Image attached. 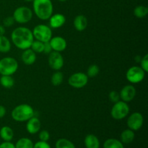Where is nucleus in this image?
<instances>
[{"label":"nucleus","mask_w":148,"mask_h":148,"mask_svg":"<svg viewBox=\"0 0 148 148\" xmlns=\"http://www.w3.org/2000/svg\"><path fill=\"white\" fill-rule=\"evenodd\" d=\"M11 39L13 44L21 50L30 49L34 40L32 31L25 27H18L14 29L11 33Z\"/></svg>","instance_id":"nucleus-1"},{"label":"nucleus","mask_w":148,"mask_h":148,"mask_svg":"<svg viewBox=\"0 0 148 148\" xmlns=\"http://www.w3.org/2000/svg\"><path fill=\"white\" fill-rule=\"evenodd\" d=\"M33 8L35 14L41 20H47L53 14V7L51 0H33Z\"/></svg>","instance_id":"nucleus-2"},{"label":"nucleus","mask_w":148,"mask_h":148,"mask_svg":"<svg viewBox=\"0 0 148 148\" xmlns=\"http://www.w3.org/2000/svg\"><path fill=\"white\" fill-rule=\"evenodd\" d=\"M34 110L28 104H20L17 106L12 111L11 116L13 120L17 122H25L34 116Z\"/></svg>","instance_id":"nucleus-3"},{"label":"nucleus","mask_w":148,"mask_h":148,"mask_svg":"<svg viewBox=\"0 0 148 148\" xmlns=\"http://www.w3.org/2000/svg\"><path fill=\"white\" fill-rule=\"evenodd\" d=\"M18 62L12 57H4L0 59V75H12L18 69Z\"/></svg>","instance_id":"nucleus-4"},{"label":"nucleus","mask_w":148,"mask_h":148,"mask_svg":"<svg viewBox=\"0 0 148 148\" xmlns=\"http://www.w3.org/2000/svg\"><path fill=\"white\" fill-rule=\"evenodd\" d=\"M32 33L35 39L43 43L49 42L52 38V31L51 27L43 24L36 25L33 28Z\"/></svg>","instance_id":"nucleus-5"},{"label":"nucleus","mask_w":148,"mask_h":148,"mask_svg":"<svg viewBox=\"0 0 148 148\" xmlns=\"http://www.w3.org/2000/svg\"><path fill=\"white\" fill-rule=\"evenodd\" d=\"M130 106L127 103L119 101L115 103L111 110V116L114 119L121 120L130 114Z\"/></svg>","instance_id":"nucleus-6"},{"label":"nucleus","mask_w":148,"mask_h":148,"mask_svg":"<svg viewBox=\"0 0 148 148\" xmlns=\"http://www.w3.org/2000/svg\"><path fill=\"white\" fill-rule=\"evenodd\" d=\"M14 21L20 24H25L31 20L33 12L29 7H20L16 9L12 15Z\"/></svg>","instance_id":"nucleus-7"},{"label":"nucleus","mask_w":148,"mask_h":148,"mask_svg":"<svg viewBox=\"0 0 148 148\" xmlns=\"http://www.w3.org/2000/svg\"><path fill=\"white\" fill-rule=\"evenodd\" d=\"M145 73L146 72L140 66H133L127 70L126 78L132 84H137L144 79Z\"/></svg>","instance_id":"nucleus-8"},{"label":"nucleus","mask_w":148,"mask_h":148,"mask_svg":"<svg viewBox=\"0 0 148 148\" xmlns=\"http://www.w3.org/2000/svg\"><path fill=\"white\" fill-rule=\"evenodd\" d=\"M88 77L83 72H76L71 75L68 79V83L71 87L76 89L82 88L88 82Z\"/></svg>","instance_id":"nucleus-9"},{"label":"nucleus","mask_w":148,"mask_h":148,"mask_svg":"<svg viewBox=\"0 0 148 148\" xmlns=\"http://www.w3.org/2000/svg\"><path fill=\"white\" fill-rule=\"evenodd\" d=\"M144 123V117L140 112H134L127 119V127L132 131H138L142 128Z\"/></svg>","instance_id":"nucleus-10"},{"label":"nucleus","mask_w":148,"mask_h":148,"mask_svg":"<svg viewBox=\"0 0 148 148\" xmlns=\"http://www.w3.org/2000/svg\"><path fill=\"white\" fill-rule=\"evenodd\" d=\"M48 62H49V65L52 69H54L56 71H59L63 67L64 61L63 56L60 53V52L54 51H52L50 53H49V59H48Z\"/></svg>","instance_id":"nucleus-11"},{"label":"nucleus","mask_w":148,"mask_h":148,"mask_svg":"<svg viewBox=\"0 0 148 148\" xmlns=\"http://www.w3.org/2000/svg\"><path fill=\"white\" fill-rule=\"evenodd\" d=\"M136 93H137L136 88L133 85H125L121 90L119 92L120 99H121L123 101L126 103L130 102V101H132L134 99L136 95Z\"/></svg>","instance_id":"nucleus-12"},{"label":"nucleus","mask_w":148,"mask_h":148,"mask_svg":"<svg viewBox=\"0 0 148 148\" xmlns=\"http://www.w3.org/2000/svg\"><path fill=\"white\" fill-rule=\"evenodd\" d=\"M49 43L51 46L52 50L57 52L64 51L67 46L66 40L61 36H56V37L51 38V40H49Z\"/></svg>","instance_id":"nucleus-13"},{"label":"nucleus","mask_w":148,"mask_h":148,"mask_svg":"<svg viewBox=\"0 0 148 148\" xmlns=\"http://www.w3.org/2000/svg\"><path fill=\"white\" fill-rule=\"evenodd\" d=\"M41 123L37 117L33 116L27 121L26 124V130L27 132L30 134H37L40 130Z\"/></svg>","instance_id":"nucleus-14"},{"label":"nucleus","mask_w":148,"mask_h":148,"mask_svg":"<svg viewBox=\"0 0 148 148\" xmlns=\"http://www.w3.org/2000/svg\"><path fill=\"white\" fill-rule=\"evenodd\" d=\"M49 20V25L52 28H59L64 25L66 22V17L64 14L60 13L52 14Z\"/></svg>","instance_id":"nucleus-15"},{"label":"nucleus","mask_w":148,"mask_h":148,"mask_svg":"<svg viewBox=\"0 0 148 148\" xmlns=\"http://www.w3.org/2000/svg\"><path fill=\"white\" fill-rule=\"evenodd\" d=\"M21 59L25 65H32L36 61V53H35L31 49H27L23 50Z\"/></svg>","instance_id":"nucleus-16"},{"label":"nucleus","mask_w":148,"mask_h":148,"mask_svg":"<svg viewBox=\"0 0 148 148\" xmlns=\"http://www.w3.org/2000/svg\"><path fill=\"white\" fill-rule=\"evenodd\" d=\"M73 25L77 31L82 32L85 30L88 26V19L83 14H79L75 17Z\"/></svg>","instance_id":"nucleus-17"},{"label":"nucleus","mask_w":148,"mask_h":148,"mask_svg":"<svg viewBox=\"0 0 148 148\" xmlns=\"http://www.w3.org/2000/svg\"><path fill=\"white\" fill-rule=\"evenodd\" d=\"M84 144L86 148H100V141L95 134H88L85 137Z\"/></svg>","instance_id":"nucleus-18"},{"label":"nucleus","mask_w":148,"mask_h":148,"mask_svg":"<svg viewBox=\"0 0 148 148\" xmlns=\"http://www.w3.org/2000/svg\"><path fill=\"white\" fill-rule=\"evenodd\" d=\"M0 137L4 142H11L14 137V132L11 127L4 126L0 130Z\"/></svg>","instance_id":"nucleus-19"},{"label":"nucleus","mask_w":148,"mask_h":148,"mask_svg":"<svg viewBox=\"0 0 148 148\" xmlns=\"http://www.w3.org/2000/svg\"><path fill=\"white\" fill-rule=\"evenodd\" d=\"M135 137V134L134 132L132 130L127 129V130H124L121 134V140L120 141L123 144H130L132 143L133 140H134Z\"/></svg>","instance_id":"nucleus-20"},{"label":"nucleus","mask_w":148,"mask_h":148,"mask_svg":"<svg viewBox=\"0 0 148 148\" xmlns=\"http://www.w3.org/2000/svg\"><path fill=\"white\" fill-rule=\"evenodd\" d=\"M12 47L11 43L5 36H0V52L8 53Z\"/></svg>","instance_id":"nucleus-21"},{"label":"nucleus","mask_w":148,"mask_h":148,"mask_svg":"<svg viewBox=\"0 0 148 148\" xmlns=\"http://www.w3.org/2000/svg\"><path fill=\"white\" fill-rule=\"evenodd\" d=\"M0 84L3 88L10 89L14 85V78L12 77V75H1L0 78Z\"/></svg>","instance_id":"nucleus-22"},{"label":"nucleus","mask_w":148,"mask_h":148,"mask_svg":"<svg viewBox=\"0 0 148 148\" xmlns=\"http://www.w3.org/2000/svg\"><path fill=\"white\" fill-rule=\"evenodd\" d=\"M103 148H124V146L120 140L117 139L110 138L104 142Z\"/></svg>","instance_id":"nucleus-23"},{"label":"nucleus","mask_w":148,"mask_h":148,"mask_svg":"<svg viewBox=\"0 0 148 148\" xmlns=\"http://www.w3.org/2000/svg\"><path fill=\"white\" fill-rule=\"evenodd\" d=\"M33 141L27 137H22L14 145L15 148H33Z\"/></svg>","instance_id":"nucleus-24"},{"label":"nucleus","mask_w":148,"mask_h":148,"mask_svg":"<svg viewBox=\"0 0 148 148\" xmlns=\"http://www.w3.org/2000/svg\"><path fill=\"white\" fill-rule=\"evenodd\" d=\"M64 79V75L60 71H56L52 75L51 78V82L53 86H59L62 83Z\"/></svg>","instance_id":"nucleus-25"},{"label":"nucleus","mask_w":148,"mask_h":148,"mask_svg":"<svg viewBox=\"0 0 148 148\" xmlns=\"http://www.w3.org/2000/svg\"><path fill=\"white\" fill-rule=\"evenodd\" d=\"M56 148H75V145L70 140L65 138H61L56 141Z\"/></svg>","instance_id":"nucleus-26"},{"label":"nucleus","mask_w":148,"mask_h":148,"mask_svg":"<svg viewBox=\"0 0 148 148\" xmlns=\"http://www.w3.org/2000/svg\"><path fill=\"white\" fill-rule=\"evenodd\" d=\"M148 13V8L145 6H137L134 10V14L137 18H144L147 16Z\"/></svg>","instance_id":"nucleus-27"},{"label":"nucleus","mask_w":148,"mask_h":148,"mask_svg":"<svg viewBox=\"0 0 148 148\" xmlns=\"http://www.w3.org/2000/svg\"><path fill=\"white\" fill-rule=\"evenodd\" d=\"M43 46H44V43L39 40H33L30 46V49H31L35 53H43Z\"/></svg>","instance_id":"nucleus-28"},{"label":"nucleus","mask_w":148,"mask_h":148,"mask_svg":"<svg viewBox=\"0 0 148 148\" xmlns=\"http://www.w3.org/2000/svg\"><path fill=\"white\" fill-rule=\"evenodd\" d=\"M99 66L96 64H92L88 67L86 75L88 77H95L99 74Z\"/></svg>","instance_id":"nucleus-29"},{"label":"nucleus","mask_w":148,"mask_h":148,"mask_svg":"<svg viewBox=\"0 0 148 148\" xmlns=\"http://www.w3.org/2000/svg\"><path fill=\"white\" fill-rule=\"evenodd\" d=\"M108 98H109L110 101L114 103L118 102V101H120L119 92L116 90L111 91L109 92V94H108Z\"/></svg>","instance_id":"nucleus-30"},{"label":"nucleus","mask_w":148,"mask_h":148,"mask_svg":"<svg viewBox=\"0 0 148 148\" xmlns=\"http://www.w3.org/2000/svg\"><path fill=\"white\" fill-rule=\"evenodd\" d=\"M140 67L147 73L148 72V54H145L140 62Z\"/></svg>","instance_id":"nucleus-31"},{"label":"nucleus","mask_w":148,"mask_h":148,"mask_svg":"<svg viewBox=\"0 0 148 148\" xmlns=\"http://www.w3.org/2000/svg\"><path fill=\"white\" fill-rule=\"evenodd\" d=\"M38 137L40 141L43 142H48L50 139V134L47 130H42L38 134Z\"/></svg>","instance_id":"nucleus-32"},{"label":"nucleus","mask_w":148,"mask_h":148,"mask_svg":"<svg viewBox=\"0 0 148 148\" xmlns=\"http://www.w3.org/2000/svg\"><path fill=\"white\" fill-rule=\"evenodd\" d=\"M14 23V20L13 18V17H7L6 18L4 19L3 20V25L5 27H11L12 25H13V24Z\"/></svg>","instance_id":"nucleus-33"},{"label":"nucleus","mask_w":148,"mask_h":148,"mask_svg":"<svg viewBox=\"0 0 148 148\" xmlns=\"http://www.w3.org/2000/svg\"><path fill=\"white\" fill-rule=\"evenodd\" d=\"M33 148H51L50 145L47 142L38 141L36 143H35L33 145Z\"/></svg>","instance_id":"nucleus-34"},{"label":"nucleus","mask_w":148,"mask_h":148,"mask_svg":"<svg viewBox=\"0 0 148 148\" xmlns=\"http://www.w3.org/2000/svg\"><path fill=\"white\" fill-rule=\"evenodd\" d=\"M52 49H51V46L50 43L49 42H46L44 43V46H43V53H46V54H49L52 51Z\"/></svg>","instance_id":"nucleus-35"},{"label":"nucleus","mask_w":148,"mask_h":148,"mask_svg":"<svg viewBox=\"0 0 148 148\" xmlns=\"http://www.w3.org/2000/svg\"><path fill=\"white\" fill-rule=\"evenodd\" d=\"M0 148H15V146L11 142H4L0 144Z\"/></svg>","instance_id":"nucleus-36"},{"label":"nucleus","mask_w":148,"mask_h":148,"mask_svg":"<svg viewBox=\"0 0 148 148\" xmlns=\"http://www.w3.org/2000/svg\"><path fill=\"white\" fill-rule=\"evenodd\" d=\"M6 113H7V111H6L5 107L0 105V119L3 118L6 115Z\"/></svg>","instance_id":"nucleus-37"},{"label":"nucleus","mask_w":148,"mask_h":148,"mask_svg":"<svg viewBox=\"0 0 148 148\" xmlns=\"http://www.w3.org/2000/svg\"><path fill=\"white\" fill-rule=\"evenodd\" d=\"M5 33V27L2 25H0V36H4Z\"/></svg>","instance_id":"nucleus-38"},{"label":"nucleus","mask_w":148,"mask_h":148,"mask_svg":"<svg viewBox=\"0 0 148 148\" xmlns=\"http://www.w3.org/2000/svg\"><path fill=\"white\" fill-rule=\"evenodd\" d=\"M142 58L140 57V56H135V61L137 62H140V60H141Z\"/></svg>","instance_id":"nucleus-39"},{"label":"nucleus","mask_w":148,"mask_h":148,"mask_svg":"<svg viewBox=\"0 0 148 148\" xmlns=\"http://www.w3.org/2000/svg\"><path fill=\"white\" fill-rule=\"evenodd\" d=\"M24 1H27V2H30V1H33V0H24Z\"/></svg>","instance_id":"nucleus-40"},{"label":"nucleus","mask_w":148,"mask_h":148,"mask_svg":"<svg viewBox=\"0 0 148 148\" xmlns=\"http://www.w3.org/2000/svg\"><path fill=\"white\" fill-rule=\"evenodd\" d=\"M59 1H62V2H64V1H67V0H59Z\"/></svg>","instance_id":"nucleus-41"}]
</instances>
